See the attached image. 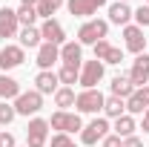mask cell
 Returning a JSON list of instances; mask_svg holds the SVG:
<instances>
[{
    "label": "cell",
    "instance_id": "5",
    "mask_svg": "<svg viewBox=\"0 0 149 147\" xmlns=\"http://www.w3.org/2000/svg\"><path fill=\"white\" fill-rule=\"evenodd\" d=\"M106 136H109V121L106 118H95V121H89L86 127L80 130V141L89 144V147L97 144V141H103Z\"/></svg>",
    "mask_w": 149,
    "mask_h": 147
},
{
    "label": "cell",
    "instance_id": "4",
    "mask_svg": "<svg viewBox=\"0 0 149 147\" xmlns=\"http://www.w3.org/2000/svg\"><path fill=\"white\" fill-rule=\"evenodd\" d=\"M100 78H103V61L95 58V61H86V64L80 66V81H77V84H80L83 90H95V87L100 84Z\"/></svg>",
    "mask_w": 149,
    "mask_h": 147
},
{
    "label": "cell",
    "instance_id": "30",
    "mask_svg": "<svg viewBox=\"0 0 149 147\" xmlns=\"http://www.w3.org/2000/svg\"><path fill=\"white\" fill-rule=\"evenodd\" d=\"M52 147H77V144H74L66 133H57V136H52Z\"/></svg>",
    "mask_w": 149,
    "mask_h": 147
},
{
    "label": "cell",
    "instance_id": "27",
    "mask_svg": "<svg viewBox=\"0 0 149 147\" xmlns=\"http://www.w3.org/2000/svg\"><path fill=\"white\" fill-rule=\"evenodd\" d=\"M35 20H37L35 6H23V3H20V9H17V23H23V26H35Z\"/></svg>",
    "mask_w": 149,
    "mask_h": 147
},
{
    "label": "cell",
    "instance_id": "36",
    "mask_svg": "<svg viewBox=\"0 0 149 147\" xmlns=\"http://www.w3.org/2000/svg\"><path fill=\"white\" fill-rule=\"evenodd\" d=\"M143 133H149V110L143 112Z\"/></svg>",
    "mask_w": 149,
    "mask_h": 147
},
{
    "label": "cell",
    "instance_id": "15",
    "mask_svg": "<svg viewBox=\"0 0 149 147\" xmlns=\"http://www.w3.org/2000/svg\"><path fill=\"white\" fill-rule=\"evenodd\" d=\"M123 37H126V49L141 55L143 46H146V37H143V29L141 26H123Z\"/></svg>",
    "mask_w": 149,
    "mask_h": 147
},
{
    "label": "cell",
    "instance_id": "8",
    "mask_svg": "<svg viewBox=\"0 0 149 147\" xmlns=\"http://www.w3.org/2000/svg\"><path fill=\"white\" fill-rule=\"evenodd\" d=\"M129 81L135 84V90L149 84V55L146 52H141V55L135 58V64H132V69H129Z\"/></svg>",
    "mask_w": 149,
    "mask_h": 147
},
{
    "label": "cell",
    "instance_id": "13",
    "mask_svg": "<svg viewBox=\"0 0 149 147\" xmlns=\"http://www.w3.org/2000/svg\"><path fill=\"white\" fill-rule=\"evenodd\" d=\"M17 26L20 23H17V12H15V9H9V6L0 9V37H3V40L17 35Z\"/></svg>",
    "mask_w": 149,
    "mask_h": 147
},
{
    "label": "cell",
    "instance_id": "35",
    "mask_svg": "<svg viewBox=\"0 0 149 147\" xmlns=\"http://www.w3.org/2000/svg\"><path fill=\"white\" fill-rule=\"evenodd\" d=\"M123 147H143V141H141L138 136H129V139L123 141Z\"/></svg>",
    "mask_w": 149,
    "mask_h": 147
},
{
    "label": "cell",
    "instance_id": "17",
    "mask_svg": "<svg viewBox=\"0 0 149 147\" xmlns=\"http://www.w3.org/2000/svg\"><path fill=\"white\" fill-rule=\"evenodd\" d=\"M109 20L112 23H118V26H129V20H132V9H129V3H112L109 6Z\"/></svg>",
    "mask_w": 149,
    "mask_h": 147
},
{
    "label": "cell",
    "instance_id": "6",
    "mask_svg": "<svg viewBox=\"0 0 149 147\" xmlns=\"http://www.w3.org/2000/svg\"><path fill=\"white\" fill-rule=\"evenodd\" d=\"M46 136H49V121L32 118L26 127V147H46Z\"/></svg>",
    "mask_w": 149,
    "mask_h": 147
},
{
    "label": "cell",
    "instance_id": "14",
    "mask_svg": "<svg viewBox=\"0 0 149 147\" xmlns=\"http://www.w3.org/2000/svg\"><path fill=\"white\" fill-rule=\"evenodd\" d=\"M35 84H37V92L40 95H52V92H57L60 87V78H57V72H52V69H40L35 78Z\"/></svg>",
    "mask_w": 149,
    "mask_h": 147
},
{
    "label": "cell",
    "instance_id": "11",
    "mask_svg": "<svg viewBox=\"0 0 149 147\" xmlns=\"http://www.w3.org/2000/svg\"><path fill=\"white\" fill-rule=\"evenodd\" d=\"M66 6H69V15H74V18H89L100 6H106V0H69Z\"/></svg>",
    "mask_w": 149,
    "mask_h": 147
},
{
    "label": "cell",
    "instance_id": "2",
    "mask_svg": "<svg viewBox=\"0 0 149 147\" xmlns=\"http://www.w3.org/2000/svg\"><path fill=\"white\" fill-rule=\"evenodd\" d=\"M49 127L57 130V133H77V130H83V121H80V115L77 112H66V110H57L52 118H49Z\"/></svg>",
    "mask_w": 149,
    "mask_h": 147
},
{
    "label": "cell",
    "instance_id": "16",
    "mask_svg": "<svg viewBox=\"0 0 149 147\" xmlns=\"http://www.w3.org/2000/svg\"><path fill=\"white\" fill-rule=\"evenodd\" d=\"M55 61H60V46H55V43H40L37 46V66L40 69H52Z\"/></svg>",
    "mask_w": 149,
    "mask_h": 147
},
{
    "label": "cell",
    "instance_id": "24",
    "mask_svg": "<svg viewBox=\"0 0 149 147\" xmlns=\"http://www.w3.org/2000/svg\"><path fill=\"white\" fill-rule=\"evenodd\" d=\"M63 6V0H37V6H35V12H37V18H46V20H52V15H55L57 9Z\"/></svg>",
    "mask_w": 149,
    "mask_h": 147
},
{
    "label": "cell",
    "instance_id": "39",
    "mask_svg": "<svg viewBox=\"0 0 149 147\" xmlns=\"http://www.w3.org/2000/svg\"><path fill=\"white\" fill-rule=\"evenodd\" d=\"M146 3H149V0H146Z\"/></svg>",
    "mask_w": 149,
    "mask_h": 147
},
{
    "label": "cell",
    "instance_id": "32",
    "mask_svg": "<svg viewBox=\"0 0 149 147\" xmlns=\"http://www.w3.org/2000/svg\"><path fill=\"white\" fill-rule=\"evenodd\" d=\"M109 49H112L109 40H97V43H95V58H97V61H103V55H106Z\"/></svg>",
    "mask_w": 149,
    "mask_h": 147
},
{
    "label": "cell",
    "instance_id": "33",
    "mask_svg": "<svg viewBox=\"0 0 149 147\" xmlns=\"http://www.w3.org/2000/svg\"><path fill=\"white\" fill-rule=\"evenodd\" d=\"M0 147H17V144H15V136L3 130V133H0Z\"/></svg>",
    "mask_w": 149,
    "mask_h": 147
},
{
    "label": "cell",
    "instance_id": "1",
    "mask_svg": "<svg viewBox=\"0 0 149 147\" xmlns=\"http://www.w3.org/2000/svg\"><path fill=\"white\" fill-rule=\"evenodd\" d=\"M106 35H109V23L106 20H86L80 29H77V43L83 46V43H97V40H106Z\"/></svg>",
    "mask_w": 149,
    "mask_h": 147
},
{
    "label": "cell",
    "instance_id": "23",
    "mask_svg": "<svg viewBox=\"0 0 149 147\" xmlns=\"http://www.w3.org/2000/svg\"><path fill=\"white\" fill-rule=\"evenodd\" d=\"M20 95V84L12 75H0V98H17Z\"/></svg>",
    "mask_w": 149,
    "mask_h": 147
},
{
    "label": "cell",
    "instance_id": "9",
    "mask_svg": "<svg viewBox=\"0 0 149 147\" xmlns=\"http://www.w3.org/2000/svg\"><path fill=\"white\" fill-rule=\"evenodd\" d=\"M149 110V87H138V90L132 92L129 98H126V112L129 115H143Z\"/></svg>",
    "mask_w": 149,
    "mask_h": 147
},
{
    "label": "cell",
    "instance_id": "18",
    "mask_svg": "<svg viewBox=\"0 0 149 147\" xmlns=\"http://www.w3.org/2000/svg\"><path fill=\"white\" fill-rule=\"evenodd\" d=\"M60 61L63 64H69V66H80V43H74V40H66L63 46H60Z\"/></svg>",
    "mask_w": 149,
    "mask_h": 147
},
{
    "label": "cell",
    "instance_id": "38",
    "mask_svg": "<svg viewBox=\"0 0 149 147\" xmlns=\"http://www.w3.org/2000/svg\"><path fill=\"white\" fill-rule=\"evenodd\" d=\"M120 3H129V0H120Z\"/></svg>",
    "mask_w": 149,
    "mask_h": 147
},
{
    "label": "cell",
    "instance_id": "28",
    "mask_svg": "<svg viewBox=\"0 0 149 147\" xmlns=\"http://www.w3.org/2000/svg\"><path fill=\"white\" fill-rule=\"evenodd\" d=\"M15 115H17V112H15V104H6V101H3V104H0V127H9V124L15 121Z\"/></svg>",
    "mask_w": 149,
    "mask_h": 147
},
{
    "label": "cell",
    "instance_id": "19",
    "mask_svg": "<svg viewBox=\"0 0 149 147\" xmlns=\"http://www.w3.org/2000/svg\"><path fill=\"white\" fill-rule=\"evenodd\" d=\"M132 92H135V84L129 81V75H115L112 78V95H118V98H129Z\"/></svg>",
    "mask_w": 149,
    "mask_h": 147
},
{
    "label": "cell",
    "instance_id": "10",
    "mask_svg": "<svg viewBox=\"0 0 149 147\" xmlns=\"http://www.w3.org/2000/svg\"><path fill=\"white\" fill-rule=\"evenodd\" d=\"M40 37H43V43H55V46H63L66 43V32H63V26L57 20H43Z\"/></svg>",
    "mask_w": 149,
    "mask_h": 147
},
{
    "label": "cell",
    "instance_id": "12",
    "mask_svg": "<svg viewBox=\"0 0 149 147\" xmlns=\"http://www.w3.org/2000/svg\"><path fill=\"white\" fill-rule=\"evenodd\" d=\"M23 61H26L23 46H3V49H0V69H15Z\"/></svg>",
    "mask_w": 149,
    "mask_h": 147
},
{
    "label": "cell",
    "instance_id": "26",
    "mask_svg": "<svg viewBox=\"0 0 149 147\" xmlns=\"http://www.w3.org/2000/svg\"><path fill=\"white\" fill-rule=\"evenodd\" d=\"M57 78H60V84H77V81H80V66H69V64H63L60 72H57Z\"/></svg>",
    "mask_w": 149,
    "mask_h": 147
},
{
    "label": "cell",
    "instance_id": "20",
    "mask_svg": "<svg viewBox=\"0 0 149 147\" xmlns=\"http://www.w3.org/2000/svg\"><path fill=\"white\" fill-rule=\"evenodd\" d=\"M115 136H120V139L135 136V118H132L129 112H123L120 118H115Z\"/></svg>",
    "mask_w": 149,
    "mask_h": 147
},
{
    "label": "cell",
    "instance_id": "34",
    "mask_svg": "<svg viewBox=\"0 0 149 147\" xmlns=\"http://www.w3.org/2000/svg\"><path fill=\"white\" fill-rule=\"evenodd\" d=\"M103 147H123V141H120V136H106Z\"/></svg>",
    "mask_w": 149,
    "mask_h": 147
},
{
    "label": "cell",
    "instance_id": "22",
    "mask_svg": "<svg viewBox=\"0 0 149 147\" xmlns=\"http://www.w3.org/2000/svg\"><path fill=\"white\" fill-rule=\"evenodd\" d=\"M20 46H23V49H35V46H40V29H35V26H23V29H20Z\"/></svg>",
    "mask_w": 149,
    "mask_h": 147
},
{
    "label": "cell",
    "instance_id": "7",
    "mask_svg": "<svg viewBox=\"0 0 149 147\" xmlns=\"http://www.w3.org/2000/svg\"><path fill=\"white\" fill-rule=\"evenodd\" d=\"M103 101H106V95L100 90H83L74 98V107L80 112H97V110H103Z\"/></svg>",
    "mask_w": 149,
    "mask_h": 147
},
{
    "label": "cell",
    "instance_id": "31",
    "mask_svg": "<svg viewBox=\"0 0 149 147\" xmlns=\"http://www.w3.org/2000/svg\"><path fill=\"white\" fill-rule=\"evenodd\" d=\"M120 61H123V52H120L118 46H112L109 52L103 55V64H120Z\"/></svg>",
    "mask_w": 149,
    "mask_h": 147
},
{
    "label": "cell",
    "instance_id": "29",
    "mask_svg": "<svg viewBox=\"0 0 149 147\" xmlns=\"http://www.w3.org/2000/svg\"><path fill=\"white\" fill-rule=\"evenodd\" d=\"M132 18L138 20V26H141V29H146V26H149V6H141L138 12H132Z\"/></svg>",
    "mask_w": 149,
    "mask_h": 147
},
{
    "label": "cell",
    "instance_id": "25",
    "mask_svg": "<svg viewBox=\"0 0 149 147\" xmlns=\"http://www.w3.org/2000/svg\"><path fill=\"white\" fill-rule=\"evenodd\" d=\"M74 98H77V95H74L72 87H60V90L55 92V104L60 107V110H66V107H74Z\"/></svg>",
    "mask_w": 149,
    "mask_h": 147
},
{
    "label": "cell",
    "instance_id": "37",
    "mask_svg": "<svg viewBox=\"0 0 149 147\" xmlns=\"http://www.w3.org/2000/svg\"><path fill=\"white\" fill-rule=\"evenodd\" d=\"M23 6H37V0H20Z\"/></svg>",
    "mask_w": 149,
    "mask_h": 147
},
{
    "label": "cell",
    "instance_id": "3",
    "mask_svg": "<svg viewBox=\"0 0 149 147\" xmlns=\"http://www.w3.org/2000/svg\"><path fill=\"white\" fill-rule=\"evenodd\" d=\"M40 107H43V95L37 90L20 92L17 98H15V112L17 115H35V112H40Z\"/></svg>",
    "mask_w": 149,
    "mask_h": 147
},
{
    "label": "cell",
    "instance_id": "21",
    "mask_svg": "<svg viewBox=\"0 0 149 147\" xmlns=\"http://www.w3.org/2000/svg\"><path fill=\"white\" fill-rule=\"evenodd\" d=\"M103 112H106L109 118H120V115L126 112V101L118 98V95H109V98L103 101Z\"/></svg>",
    "mask_w": 149,
    "mask_h": 147
}]
</instances>
